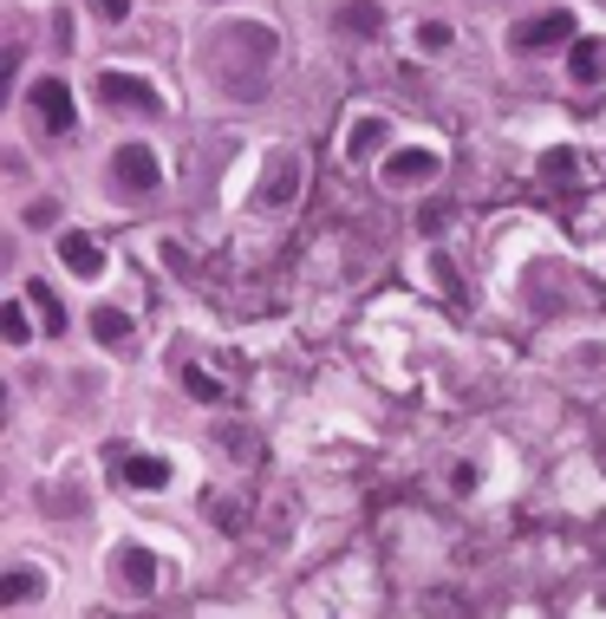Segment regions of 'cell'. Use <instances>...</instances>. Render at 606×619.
<instances>
[{
	"label": "cell",
	"mask_w": 606,
	"mask_h": 619,
	"mask_svg": "<svg viewBox=\"0 0 606 619\" xmlns=\"http://www.w3.org/2000/svg\"><path fill=\"white\" fill-rule=\"evenodd\" d=\"M26 300L39 307V320H46V333L59 339V333H65V307L52 300V287H46V281H26Z\"/></svg>",
	"instance_id": "15"
},
{
	"label": "cell",
	"mask_w": 606,
	"mask_h": 619,
	"mask_svg": "<svg viewBox=\"0 0 606 619\" xmlns=\"http://www.w3.org/2000/svg\"><path fill=\"white\" fill-rule=\"evenodd\" d=\"M450 39H457V33H450L444 20H424V26H418V46H424V52H444Z\"/></svg>",
	"instance_id": "19"
},
{
	"label": "cell",
	"mask_w": 606,
	"mask_h": 619,
	"mask_svg": "<svg viewBox=\"0 0 606 619\" xmlns=\"http://www.w3.org/2000/svg\"><path fill=\"white\" fill-rule=\"evenodd\" d=\"M91 339H98V346H124V339H131V313L98 307V313H91Z\"/></svg>",
	"instance_id": "14"
},
{
	"label": "cell",
	"mask_w": 606,
	"mask_h": 619,
	"mask_svg": "<svg viewBox=\"0 0 606 619\" xmlns=\"http://www.w3.org/2000/svg\"><path fill=\"white\" fill-rule=\"evenodd\" d=\"M437 170H444V157H437V150H392V157H385V183H392V189L431 183Z\"/></svg>",
	"instance_id": "5"
},
{
	"label": "cell",
	"mask_w": 606,
	"mask_h": 619,
	"mask_svg": "<svg viewBox=\"0 0 606 619\" xmlns=\"http://www.w3.org/2000/svg\"><path fill=\"white\" fill-rule=\"evenodd\" d=\"M39 594V574L33 568H13L7 581H0V607H20V601H33Z\"/></svg>",
	"instance_id": "16"
},
{
	"label": "cell",
	"mask_w": 606,
	"mask_h": 619,
	"mask_svg": "<svg viewBox=\"0 0 606 619\" xmlns=\"http://www.w3.org/2000/svg\"><path fill=\"white\" fill-rule=\"evenodd\" d=\"M333 26H339L346 39H372V33H385V7H379V0H346V7L333 13Z\"/></svg>",
	"instance_id": "9"
},
{
	"label": "cell",
	"mask_w": 606,
	"mask_h": 619,
	"mask_svg": "<svg viewBox=\"0 0 606 619\" xmlns=\"http://www.w3.org/2000/svg\"><path fill=\"white\" fill-rule=\"evenodd\" d=\"M183 385H189V398H202V405H222V379H209L202 366H189V372H183Z\"/></svg>",
	"instance_id": "17"
},
{
	"label": "cell",
	"mask_w": 606,
	"mask_h": 619,
	"mask_svg": "<svg viewBox=\"0 0 606 619\" xmlns=\"http://www.w3.org/2000/svg\"><path fill=\"white\" fill-rule=\"evenodd\" d=\"M568 72H574V85H601V78H606V39H601V33H581V39H574Z\"/></svg>",
	"instance_id": "10"
},
{
	"label": "cell",
	"mask_w": 606,
	"mask_h": 619,
	"mask_svg": "<svg viewBox=\"0 0 606 619\" xmlns=\"http://www.w3.org/2000/svg\"><path fill=\"white\" fill-rule=\"evenodd\" d=\"M118 581L131 594H157V555L150 548H118Z\"/></svg>",
	"instance_id": "12"
},
{
	"label": "cell",
	"mask_w": 606,
	"mask_h": 619,
	"mask_svg": "<svg viewBox=\"0 0 606 619\" xmlns=\"http://www.w3.org/2000/svg\"><path fill=\"white\" fill-rule=\"evenodd\" d=\"M274 26H222V33H209V52H202V65H209V78H222L228 85V98H261V72L274 65Z\"/></svg>",
	"instance_id": "1"
},
{
	"label": "cell",
	"mask_w": 606,
	"mask_h": 619,
	"mask_svg": "<svg viewBox=\"0 0 606 619\" xmlns=\"http://www.w3.org/2000/svg\"><path fill=\"white\" fill-rule=\"evenodd\" d=\"M91 13H98V20H111V26H118V20H124V13H131V0H91Z\"/></svg>",
	"instance_id": "25"
},
{
	"label": "cell",
	"mask_w": 606,
	"mask_h": 619,
	"mask_svg": "<svg viewBox=\"0 0 606 619\" xmlns=\"http://www.w3.org/2000/svg\"><path fill=\"white\" fill-rule=\"evenodd\" d=\"M424 607H431V619H463V607H457V601H450V594H431V601H424Z\"/></svg>",
	"instance_id": "23"
},
{
	"label": "cell",
	"mask_w": 606,
	"mask_h": 619,
	"mask_svg": "<svg viewBox=\"0 0 606 619\" xmlns=\"http://www.w3.org/2000/svg\"><path fill=\"white\" fill-rule=\"evenodd\" d=\"M209 509H215V522H222L228 535H242V529H248V516H242V503H235V496H222V503H209Z\"/></svg>",
	"instance_id": "21"
},
{
	"label": "cell",
	"mask_w": 606,
	"mask_h": 619,
	"mask_svg": "<svg viewBox=\"0 0 606 619\" xmlns=\"http://www.w3.org/2000/svg\"><path fill=\"white\" fill-rule=\"evenodd\" d=\"M0 333H7V346H26V313H20V300L0 307Z\"/></svg>",
	"instance_id": "18"
},
{
	"label": "cell",
	"mask_w": 606,
	"mask_h": 619,
	"mask_svg": "<svg viewBox=\"0 0 606 619\" xmlns=\"http://www.w3.org/2000/svg\"><path fill=\"white\" fill-rule=\"evenodd\" d=\"M98 98H104L111 111H131V117H157V111H163L157 85H144V78H131V72H98Z\"/></svg>",
	"instance_id": "2"
},
{
	"label": "cell",
	"mask_w": 606,
	"mask_h": 619,
	"mask_svg": "<svg viewBox=\"0 0 606 619\" xmlns=\"http://www.w3.org/2000/svg\"><path fill=\"white\" fill-rule=\"evenodd\" d=\"M509 39H516L522 52H548V46H561V39H581V33H574V13H561V7H555V13H535V20H522Z\"/></svg>",
	"instance_id": "4"
},
{
	"label": "cell",
	"mask_w": 606,
	"mask_h": 619,
	"mask_svg": "<svg viewBox=\"0 0 606 619\" xmlns=\"http://www.w3.org/2000/svg\"><path fill=\"white\" fill-rule=\"evenodd\" d=\"M111 176H118L124 196H150L163 170H157V150H150V144H118V150H111Z\"/></svg>",
	"instance_id": "3"
},
{
	"label": "cell",
	"mask_w": 606,
	"mask_h": 619,
	"mask_svg": "<svg viewBox=\"0 0 606 619\" xmlns=\"http://www.w3.org/2000/svg\"><path fill=\"white\" fill-rule=\"evenodd\" d=\"M542 176H548V183H568V176H574V150H548V157H542Z\"/></svg>",
	"instance_id": "20"
},
{
	"label": "cell",
	"mask_w": 606,
	"mask_h": 619,
	"mask_svg": "<svg viewBox=\"0 0 606 619\" xmlns=\"http://www.w3.org/2000/svg\"><path fill=\"white\" fill-rule=\"evenodd\" d=\"M437 281H444V294H450V300H463V281H457V268H450L444 255H437Z\"/></svg>",
	"instance_id": "24"
},
{
	"label": "cell",
	"mask_w": 606,
	"mask_h": 619,
	"mask_svg": "<svg viewBox=\"0 0 606 619\" xmlns=\"http://www.w3.org/2000/svg\"><path fill=\"white\" fill-rule=\"evenodd\" d=\"M294 189H300V157H294V150H281V157L268 163V176H261V189H255V196H261V209H287V202H294Z\"/></svg>",
	"instance_id": "6"
},
{
	"label": "cell",
	"mask_w": 606,
	"mask_h": 619,
	"mask_svg": "<svg viewBox=\"0 0 606 619\" xmlns=\"http://www.w3.org/2000/svg\"><path fill=\"white\" fill-rule=\"evenodd\" d=\"M118 476L131 490H163L170 483V463L163 457H137V450H118Z\"/></svg>",
	"instance_id": "11"
},
{
	"label": "cell",
	"mask_w": 606,
	"mask_h": 619,
	"mask_svg": "<svg viewBox=\"0 0 606 619\" xmlns=\"http://www.w3.org/2000/svg\"><path fill=\"white\" fill-rule=\"evenodd\" d=\"M33 111L46 131H72V85L65 78H39L33 85Z\"/></svg>",
	"instance_id": "7"
},
{
	"label": "cell",
	"mask_w": 606,
	"mask_h": 619,
	"mask_svg": "<svg viewBox=\"0 0 606 619\" xmlns=\"http://www.w3.org/2000/svg\"><path fill=\"white\" fill-rule=\"evenodd\" d=\"M59 261H65L78 281H98V274H104V248H98L91 235H78V228H65V235H59Z\"/></svg>",
	"instance_id": "8"
},
{
	"label": "cell",
	"mask_w": 606,
	"mask_h": 619,
	"mask_svg": "<svg viewBox=\"0 0 606 619\" xmlns=\"http://www.w3.org/2000/svg\"><path fill=\"white\" fill-rule=\"evenodd\" d=\"M385 137H392V124H385V117H359V124L346 131V150H353V157L366 163V157H372V150H379Z\"/></svg>",
	"instance_id": "13"
},
{
	"label": "cell",
	"mask_w": 606,
	"mask_h": 619,
	"mask_svg": "<svg viewBox=\"0 0 606 619\" xmlns=\"http://www.w3.org/2000/svg\"><path fill=\"white\" fill-rule=\"evenodd\" d=\"M59 222V202H26V228H52Z\"/></svg>",
	"instance_id": "22"
}]
</instances>
